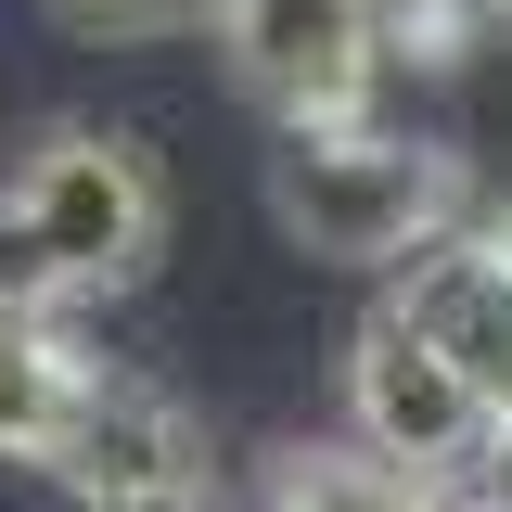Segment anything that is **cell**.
<instances>
[{
	"label": "cell",
	"instance_id": "1",
	"mask_svg": "<svg viewBox=\"0 0 512 512\" xmlns=\"http://www.w3.org/2000/svg\"><path fill=\"white\" fill-rule=\"evenodd\" d=\"M269 218L308 256H333V269H397L410 244H436L448 218H461V167H448L436 141L384 128V116L282 128V154H269Z\"/></svg>",
	"mask_w": 512,
	"mask_h": 512
},
{
	"label": "cell",
	"instance_id": "2",
	"mask_svg": "<svg viewBox=\"0 0 512 512\" xmlns=\"http://www.w3.org/2000/svg\"><path fill=\"white\" fill-rule=\"evenodd\" d=\"M13 205L39 218L64 295H128L154 256H167V180L128 128H52L26 167H13Z\"/></svg>",
	"mask_w": 512,
	"mask_h": 512
},
{
	"label": "cell",
	"instance_id": "3",
	"mask_svg": "<svg viewBox=\"0 0 512 512\" xmlns=\"http://www.w3.org/2000/svg\"><path fill=\"white\" fill-rule=\"evenodd\" d=\"M346 436H359V461L410 474V487H461L474 448H487V397L448 372V346L423 320L372 308L359 346H346Z\"/></svg>",
	"mask_w": 512,
	"mask_h": 512
},
{
	"label": "cell",
	"instance_id": "4",
	"mask_svg": "<svg viewBox=\"0 0 512 512\" xmlns=\"http://www.w3.org/2000/svg\"><path fill=\"white\" fill-rule=\"evenodd\" d=\"M218 52L282 128L372 116L384 90V0H218Z\"/></svg>",
	"mask_w": 512,
	"mask_h": 512
},
{
	"label": "cell",
	"instance_id": "5",
	"mask_svg": "<svg viewBox=\"0 0 512 512\" xmlns=\"http://www.w3.org/2000/svg\"><path fill=\"white\" fill-rule=\"evenodd\" d=\"M39 474L77 487V512H128V500H205V423L141 372H77V410Z\"/></svg>",
	"mask_w": 512,
	"mask_h": 512
},
{
	"label": "cell",
	"instance_id": "6",
	"mask_svg": "<svg viewBox=\"0 0 512 512\" xmlns=\"http://www.w3.org/2000/svg\"><path fill=\"white\" fill-rule=\"evenodd\" d=\"M77 346H64L52 320H0V461H52L64 410H77Z\"/></svg>",
	"mask_w": 512,
	"mask_h": 512
},
{
	"label": "cell",
	"instance_id": "7",
	"mask_svg": "<svg viewBox=\"0 0 512 512\" xmlns=\"http://www.w3.org/2000/svg\"><path fill=\"white\" fill-rule=\"evenodd\" d=\"M269 512H461V487H410V474L346 461V448H282Z\"/></svg>",
	"mask_w": 512,
	"mask_h": 512
},
{
	"label": "cell",
	"instance_id": "8",
	"mask_svg": "<svg viewBox=\"0 0 512 512\" xmlns=\"http://www.w3.org/2000/svg\"><path fill=\"white\" fill-rule=\"evenodd\" d=\"M52 308H64V269L39 244V218L0 192V320H52Z\"/></svg>",
	"mask_w": 512,
	"mask_h": 512
},
{
	"label": "cell",
	"instance_id": "9",
	"mask_svg": "<svg viewBox=\"0 0 512 512\" xmlns=\"http://www.w3.org/2000/svg\"><path fill=\"white\" fill-rule=\"evenodd\" d=\"M64 26H90V39H180V26H205L218 0H52Z\"/></svg>",
	"mask_w": 512,
	"mask_h": 512
},
{
	"label": "cell",
	"instance_id": "10",
	"mask_svg": "<svg viewBox=\"0 0 512 512\" xmlns=\"http://www.w3.org/2000/svg\"><path fill=\"white\" fill-rule=\"evenodd\" d=\"M461 500H474V512H512V410H487V448H474Z\"/></svg>",
	"mask_w": 512,
	"mask_h": 512
},
{
	"label": "cell",
	"instance_id": "11",
	"mask_svg": "<svg viewBox=\"0 0 512 512\" xmlns=\"http://www.w3.org/2000/svg\"><path fill=\"white\" fill-rule=\"evenodd\" d=\"M128 512H205V500H128Z\"/></svg>",
	"mask_w": 512,
	"mask_h": 512
}]
</instances>
